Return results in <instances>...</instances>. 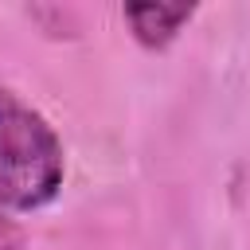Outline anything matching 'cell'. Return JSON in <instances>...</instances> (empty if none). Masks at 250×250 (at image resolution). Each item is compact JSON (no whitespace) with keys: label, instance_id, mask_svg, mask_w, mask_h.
Wrapping results in <instances>:
<instances>
[{"label":"cell","instance_id":"cell-1","mask_svg":"<svg viewBox=\"0 0 250 250\" xmlns=\"http://www.w3.org/2000/svg\"><path fill=\"white\" fill-rule=\"evenodd\" d=\"M66 176L59 133L23 98L0 86V207L39 211L47 207Z\"/></svg>","mask_w":250,"mask_h":250},{"label":"cell","instance_id":"cell-3","mask_svg":"<svg viewBox=\"0 0 250 250\" xmlns=\"http://www.w3.org/2000/svg\"><path fill=\"white\" fill-rule=\"evenodd\" d=\"M0 250H23V238H20L16 223L8 219V207H0Z\"/></svg>","mask_w":250,"mask_h":250},{"label":"cell","instance_id":"cell-2","mask_svg":"<svg viewBox=\"0 0 250 250\" xmlns=\"http://www.w3.org/2000/svg\"><path fill=\"white\" fill-rule=\"evenodd\" d=\"M191 4H129L125 20L133 27V35L145 47H164L176 39V31L191 20Z\"/></svg>","mask_w":250,"mask_h":250}]
</instances>
